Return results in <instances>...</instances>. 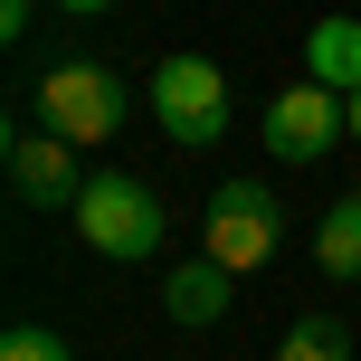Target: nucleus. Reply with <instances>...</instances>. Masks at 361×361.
I'll return each mask as SVG.
<instances>
[{
  "label": "nucleus",
  "mask_w": 361,
  "mask_h": 361,
  "mask_svg": "<svg viewBox=\"0 0 361 361\" xmlns=\"http://www.w3.org/2000/svg\"><path fill=\"white\" fill-rule=\"evenodd\" d=\"M228 267H219V257H190V267H171V286H162V314L171 324H219V314H228Z\"/></svg>",
  "instance_id": "nucleus-8"
},
{
  "label": "nucleus",
  "mask_w": 361,
  "mask_h": 361,
  "mask_svg": "<svg viewBox=\"0 0 361 361\" xmlns=\"http://www.w3.org/2000/svg\"><path fill=\"white\" fill-rule=\"evenodd\" d=\"M29 10L38 0H0V38H29Z\"/></svg>",
  "instance_id": "nucleus-12"
},
{
  "label": "nucleus",
  "mask_w": 361,
  "mask_h": 361,
  "mask_svg": "<svg viewBox=\"0 0 361 361\" xmlns=\"http://www.w3.org/2000/svg\"><path fill=\"white\" fill-rule=\"evenodd\" d=\"M152 124L171 133V143H219L228 133V76L209 67V57H162L152 67Z\"/></svg>",
  "instance_id": "nucleus-4"
},
{
  "label": "nucleus",
  "mask_w": 361,
  "mask_h": 361,
  "mask_svg": "<svg viewBox=\"0 0 361 361\" xmlns=\"http://www.w3.org/2000/svg\"><path fill=\"white\" fill-rule=\"evenodd\" d=\"M0 361H76L57 333H38V324H19V333H0Z\"/></svg>",
  "instance_id": "nucleus-11"
},
{
  "label": "nucleus",
  "mask_w": 361,
  "mask_h": 361,
  "mask_svg": "<svg viewBox=\"0 0 361 361\" xmlns=\"http://www.w3.org/2000/svg\"><path fill=\"white\" fill-rule=\"evenodd\" d=\"M57 10H76V19H95V10H114V0H57Z\"/></svg>",
  "instance_id": "nucleus-13"
},
{
  "label": "nucleus",
  "mask_w": 361,
  "mask_h": 361,
  "mask_svg": "<svg viewBox=\"0 0 361 361\" xmlns=\"http://www.w3.org/2000/svg\"><path fill=\"white\" fill-rule=\"evenodd\" d=\"M10 190L29 200V209H76L86 200V171H76V143L67 133H10Z\"/></svg>",
  "instance_id": "nucleus-6"
},
{
  "label": "nucleus",
  "mask_w": 361,
  "mask_h": 361,
  "mask_svg": "<svg viewBox=\"0 0 361 361\" xmlns=\"http://www.w3.org/2000/svg\"><path fill=\"white\" fill-rule=\"evenodd\" d=\"M67 219H76V238H86L95 257H114V267H133V257L162 247V200H152L133 171H95Z\"/></svg>",
  "instance_id": "nucleus-3"
},
{
  "label": "nucleus",
  "mask_w": 361,
  "mask_h": 361,
  "mask_svg": "<svg viewBox=\"0 0 361 361\" xmlns=\"http://www.w3.org/2000/svg\"><path fill=\"white\" fill-rule=\"evenodd\" d=\"M343 133H352V95H333V86H314V76H305V86H286V95L267 105L257 143H267L276 162H324Z\"/></svg>",
  "instance_id": "nucleus-5"
},
{
  "label": "nucleus",
  "mask_w": 361,
  "mask_h": 361,
  "mask_svg": "<svg viewBox=\"0 0 361 361\" xmlns=\"http://www.w3.org/2000/svg\"><path fill=\"white\" fill-rule=\"evenodd\" d=\"M124 114H133V95H124V76H114L105 57H57V67L38 76V124L67 133V143H114Z\"/></svg>",
  "instance_id": "nucleus-2"
},
{
  "label": "nucleus",
  "mask_w": 361,
  "mask_h": 361,
  "mask_svg": "<svg viewBox=\"0 0 361 361\" xmlns=\"http://www.w3.org/2000/svg\"><path fill=\"white\" fill-rule=\"evenodd\" d=\"M314 257H324V276H361V200H333V209H324Z\"/></svg>",
  "instance_id": "nucleus-9"
},
{
  "label": "nucleus",
  "mask_w": 361,
  "mask_h": 361,
  "mask_svg": "<svg viewBox=\"0 0 361 361\" xmlns=\"http://www.w3.org/2000/svg\"><path fill=\"white\" fill-rule=\"evenodd\" d=\"M200 257H219L228 276H257L286 257V200L267 180H219L200 209Z\"/></svg>",
  "instance_id": "nucleus-1"
},
{
  "label": "nucleus",
  "mask_w": 361,
  "mask_h": 361,
  "mask_svg": "<svg viewBox=\"0 0 361 361\" xmlns=\"http://www.w3.org/2000/svg\"><path fill=\"white\" fill-rule=\"evenodd\" d=\"M276 361H352V333L333 324V314H305V324H286Z\"/></svg>",
  "instance_id": "nucleus-10"
},
{
  "label": "nucleus",
  "mask_w": 361,
  "mask_h": 361,
  "mask_svg": "<svg viewBox=\"0 0 361 361\" xmlns=\"http://www.w3.org/2000/svg\"><path fill=\"white\" fill-rule=\"evenodd\" d=\"M305 76L333 95H361V19H314L305 29Z\"/></svg>",
  "instance_id": "nucleus-7"
},
{
  "label": "nucleus",
  "mask_w": 361,
  "mask_h": 361,
  "mask_svg": "<svg viewBox=\"0 0 361 361\" xmlns=\"http://www.w3.org/2000/svg\"><path fill=\"white\" fill-rule=\"evenodd\" d=\"M352 143H361V95H352Z\"/></svg>",
  "instance_id": "nucleus-14"
}]
</instances>
